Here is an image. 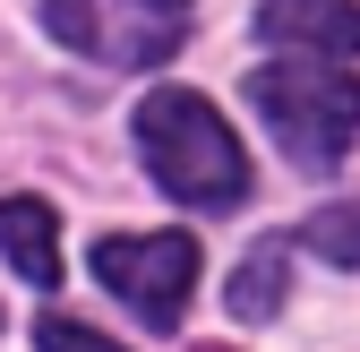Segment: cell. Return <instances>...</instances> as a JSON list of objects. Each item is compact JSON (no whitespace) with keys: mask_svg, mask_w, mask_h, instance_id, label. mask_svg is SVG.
Segmentation results:
<instances>
[{"mask_svg":"<svg viewBox=\"0 0 360 352\" xmlns=\"http://www.w3.org/2000/svg\"><path fill=\"white\" fill-rule=\"evenodd\" d=\"M249 103L266 112L275 146L292 163H343L360 138V77L335 52H309V61H275L249 77Z\"/></svg>","mask_w":360,"mask_h":352,"instance_id":"7a4b0ae2","label":"cell"},{"mask_svg":"<svg viewBox=\"0 0 360 352\" xmlns=\"http://www.w3.org/2000/svg\"><path fill=\"white\" fill-rule=\"evenodd\" d=\"M95 275L138 310L146 327H180V310H189L198 292V241L189 232H146V241H103L95 249Z\"/></svg>","mask_w":360,"mask_h":352,"instance_id":"277c9868","label":"cell"},{"mask_svg":"<svg viewBox=\"0 0 360 352\" xmlns=\"http://www.w3.org/2000/svg\"><path fill=\"white\" fill-rule=\"evenodd\" d=\"M257 26L283 43V52H360V0H266Z\"/></svg>","mask_w":360,"mask_h":352,"instance_id":"5b68a950","label":"cell"},{"mask_svg":"<svg viewBox=\"0 0 360 352\" xmlns=\"http://www.w3.org/2000/svg\"><path fill=\"white\" fill-rule=\"evenodd\" d=\"M43 18L69 52L103 69H155L189 34V0H43Z\"/></svg>","mask_w":360,"mask_h":352,"instance_id":"3957f363","label":"cell"},{"mask_svg":"<svg viewBox=\"0 0 360 352\" xmlns=\"http://www.w3.org/2000/svg\"><path fill=\"white\" fill-rule=\"evenodd\" d=\"M283 292H292V275H283V241H266V249H249V267L232 275V318H275L283 310Z\"/></svg>","mask_w":360,"mask_h":352,"instance_id":"52a82bcc","label":"cell"},{"mask_svg":"<svg viewBox=\"0 0 360 352\" xmlns=\"http://www.w3.org/2000/svg\"><path fill=\"white\" fill-rule=\"evenodd\" d=\"M34 344H43V352H120V344H103L95 327H77V318H60V310L34 318Z\"/></svg>","mask_w":360,"mask_h":352,"instance_id":"9c48e42d","label":"cell"},{"mask_svg":"<svg viewBox=\"0 0 360 352\" xmlns=\"http://www.w3.org/2000/svg\"><path fill=\"white\" fill-rule=\"evenodd\" d=\"M309 249H326L335 267H360V206H326V215H309Z\"/></svg>","mask_w":360,"mask_h":352,"instance_id":"ba28073f","label":"cell"},{"mask_svg":"<svg viewBox=\"0 0 360 352\" xmlns=\"http://www.w3.org/2000/svg\"><path fill=\"white\" fill-rule=\"evenodd\" d=\"M0 249L26 284H60V224L43 198H0Z\"/></svg>","mask_w":360,"mask_h":352,"instance_id":"8992f818","label":"cell"},{"mask_svg":"<svg viewBox=\"0 0 360 352\" xmlns=\"http://www.w3.org/2000/svg\"><path fill=\"white\" fill-rule=\"evenodd\" d=\"M138 146H146V172H155L180 206L232 215L249 198V155H240V138L214 120L206 95H189V86H163V95L138 103Z\"/></svg>","mask_w":360,"mask_h":352,"instance_id":"6da1fadb","label":"cell"}]
</instances>
